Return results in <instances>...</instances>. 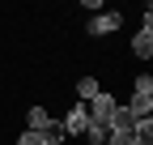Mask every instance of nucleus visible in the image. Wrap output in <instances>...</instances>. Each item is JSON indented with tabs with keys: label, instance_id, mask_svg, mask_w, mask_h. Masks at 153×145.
<instances>
[{
	"label": "nucleus",
	"instance_id": "f257e3e1",
	"mask_svg": "<svg viewBox=\"0 0 153 145\" xmlns=\"http://www.w3.org/2000/svg\"><path fill=\"white\" fill-rule=\"evenodd\" d=\"M123 26V13H94L89 17V22H85V34H89V39H102V34H115V30H119Z\"/></svg>",
	"mask_w": 153,
	"mask_h": 145
},
{
	"label": "nucleus",
	"instance_id": "f03ea898",
	"mask_svg": "<svg viewBox=\"0 0 153 145\" xmlns=\"http://www.w3.org/2000/svg\"><path fill=\"white\" fill-rule=\"evenodd\" d=\"M60 128H64V137H85V128H89V111H85V102H72V107H68V115L60 120Z\"/></svg>",
	"mask_w": 153,
	"mask_h": 145
},
{
	"label": "nucleus",
	"instance_id": "7ed1b4c3",
	"mask_svg": "<svg viewBox=\"0 0 153 145\" xmlns=\"http://www.w3.org/2000/svg\"><path fill=\"white\" fill-rule=\"evenodd\" d=\"M51 120H55V115L47 111V107H30V111H26V128H30V132H43Z\"/></svg>",
	"mask_w": 153,
	"mask_h": 145
},
{
	"label": "nucleus",
	"instance_id": "20e7f679",
	"mask_svg": "<svg viewBox=\"0 0 153 145\" xmlns=\"http://www.w3.org/2000/svg\"><path fill=\"white\" fill-rule=\"evenodd\" d=\"M132 56H140V60L153 56V30H136V39H132Z\"/></svg>",
	"mask_w": 153,
	"mask_h": 145
},
{
	"label": "nucleus",
	"instance_id": "39448f33",
	"mask_svg": "<svg viewBox=\"0 0 153 145\" xmlns=\"http://www.w3.org/2000/svg\"><path fill=\"white\" fill-rule=\"evenodd\" d=\"M111 141V128L106 124H98V120H89V128H85V145H106Z\"/></svg>",
	"mask_w": 153,
	"mask_h": 145
},
{
	"label": "nucleus",
	"instance_id": "423d86ee",
	"mask_svg": "<svg viewBox=\"0 0 153 145\" xmlns=\"http://www.w3.org/2000/svg\"><path fill=\"white\" fill-rule=\"evenodd\" d=\"M98 90H102V81H98V77H81V81H76V102H89Z\"/></svg>",
	"mask_w": 153,
	"mask_h": 145
},
{
	"label": "nucleus",
	"instance_id": "0eeeda50",
	"mask_svg": "<svg viewBox=\"0 0 153 145\" xmlns=\"http://www.w3.org/2000/svg\"><path fill=\"white\" fill-rule=\"evenodd\" d=\"M38 137H43V145H64V141H68V137H64V128H60V120H51Z\"/></svg>",
	"mask_w": 153,
	"mask_h": 145
},
{
	"label": "nucleus",
	"instance_id": "6e6552de",
	"mask_svg": "<svg viewBox=\"0 0 153 145\" xmlns=\"http://www.w3.org/2000/svg\"><path fill=\"white\" fill-rule=\"evenodd\" d=\"M17 145H43V137H38V132H30V128H26L22 137H17Z\"/></svg>",
	"mask_w": 153,
	"mask_h": 145
}]
</instances>
